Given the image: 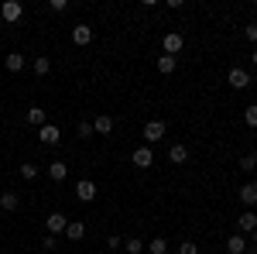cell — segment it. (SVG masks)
Masks as SVG:
<instances>
[{"mask_svg":"<svg viewBox=\"0 0 257 254\" xmlns=\"http://www.w3.org/2000/svg\"><path fill=\"white\" fill-rule=\"evenodd\" d=\"M93 131H96L99 137L110 134V131H113V117H110V114H99V117H93Z\"/></svg>","mask_w":257,"mask_h":254,"instance_id":"16","label":"cell"},{"mask_svg":"<svg viewBox=\"0 0 257 254\" xmlns=\"http://www.w3.org/2000/svg\"><path fill=\"white\" fill-rule=\"evenodd\" d=\"M247 244H250V247H257V230L250 234V240H247Z\"/></svg>","mask_w":257,"mask_h":254,"instance_id":"33","label":"cell"},{"mask_svg":"<svg viewBox=\"0 0 257 254\" xmlns=\"http://www.w3.org/2000/svg\"><path fill=\"white\" fill-rule=\"evenodd\" d=\"M250 155H254V165H257V151H250Z\"/></svg>","mask_w":257,"mask_h":254,"instance_id":"36","label":"cell"},{"mask_svg":"<svg viewBox=\"0 0 257 254\" xmlns=\"http://www.w3.org/2000/svg\"><path fill=\"white\" fill-rule=\"evenodd\" d=\"M65 227H69V216H65V213H59V210H55V213H48V220H45V230H48L52 237L65 234Z\"/></svg>","mask_w":257,"mask_h":254,"instance_id":"3","label":"cell"},{"mask_svg":"<svg viewBox=\"0 0 257 254\" xmlns=\"http://www.w3.org/2000/svg\"><path fill=\"white\" fill-rule=\"evenodd\" d=\"M168 161H172V165H185V161H189V148H185V144H172V148H168Z\"/></svg>","mask_w":257,"mask_h":254,"instance_id":"17","label":"cell"},{"mask_svg":"<svg viewBox=\"0 0 257 254\" xmlns=\"http://www.w3.org/2000/svg\"><path fill=\"white\" fill-rule=\"evenodd\" d=\"M254 230H257V213L254 210H243V213L237 216V234L247 237V234H254Z\"/></svg>","mask_w":257,"mask_h":254,"instance_id":"6","label":"cell"},{"mask_svg":"<svg viewBox=\"0 0 257 254\" xmlns=\"http://www.w3.org/2000/svg\"><path fill=\"white\" fill-rule=\"evenodd\" d=\"M144 251L148 254H168V240H165V237H155V240H148Z\"/></svg>","mask_w":257,"mask_h":254,"instance_id":"22","label":"cell"},{"mask_svg":"<svg viewBox=\"0 0 257 254\" xmlns=\"http://www.w3.org/2000/svg\"><path fill=\"white\" fill-rule=\"evenodd\" d=\"M89 41H93V28H89V24H76V28H72V45L86 48Z\"/></svg>","mask_w":257,"mask_h":254,"instance_id":"10","label":"cell"},{"mask_svg":"<svg viewBox=\"0 0 257 254\" xmlns=\"http://www.w3.org/2000/svg\"><path fill=\"white\" fill-rule=\"evenodd\" d=\"M18 206H21L18 193H11V189H4V193H0V210H7V213H14Z\"/></svg>","mask_w":257,"mask_h":254,"instance_id":"18","label":"cell"},{"mask_svg":"<svg viewBox=\"0 0 257 254\" xmlns=\"http://www.w3.org/2000/svg\"><path fill=\"white\" fill-rule=\"evenodd\" d=\"M243 35H247V41H254V45H257V21H250V24L243 28Z\"/></svg>","mask_w":257,"mask_h":254,"instance_id":"31","label":"cell"},{"mask_svg":"<svg viewBox=\"0 0 257 254\" xmlns=\"http://www.w3.org/2000/svg\"><path fill=\"white\" fill-rule=\"evenodd\" d=\"M21 14H24V7H21L18 0H4V4H0V18H4V24L21 21Z\"/></svg>","mask_w":257,"mask_h":254,"instance_id":"5","label":"cell"},{"mask_svg":"<svg viewBox=\"0 0 257 254\" xmlns=\"http://www.w3.org/2000/svg\"><path fill=\"white\" fill-rule=\"evenodd\" d=\"M178 254H199V247L192 240H182V244H178Z\"/></svg>","mask_w":257,"mask_h":254,"instance_id":"30","label":"cell"},{"mask_svg":"<svg viewBox=\"0 0 257 254\" xmlns=\"http://www.w3.org/2000/svg\"><path fill=\"white\" fill-rule=\"evenodd\" d=\"M250 59H254V65H257V48H254V55H250Z\"/></svg>","mask_w":257,"mask_h":254,"instance_id":"35","label":"cell"},{"mask_svg":"<svg viewBox=\"0 0 257 254\" xmlns=\"http://www.w3.org/2000/svg\"><path fill=\"white\" fill-rule=\"evenodd\" d=\"M48 11L52 14H65L69 11V0H48Z\"/></svg>","mask_w":257,"mask_h":254,"instance_id":"27","label":"cell"},{"mask_svg":"<svg viewBox=\"0 0 257 254\" xmlns=\"http://www.w3.org/2000/svg\"><path fill=\"white\" fill-rule=\"evenodd\" d=\"M24 120H28V127H45V124H48V120H45V110H41V107H28Z\"/></svg>","mask_w":257,"mask_h":254,"instance_id":"15","label":"cell"},{"mask_svg":"<svg viewBox=\"0 0 257 254\" xmlns=\"http://www.w3.org/2000/svg\"><path fill=\"white\" fill-rule=\"evenodd\" d=\"M175 65H178V59H172V55H158V72L161 76H172Z\"/></svg>","mask_w":257,"mask_h":254,"instance_id":"21","label":"cell"},{"mask_svg":"<svg viewBox=\"0 0 257 254\" xmlns=\"http://www.w3.org/2000/svg\"><path fill=\"white\" fill-rule=\"evenodd\" d=\"M41 247H45V251H55V247H59V237L45 234V237H41Z\"/></svg>","mask_w":257,"mask_h":254,"instance_id":"29","label":"cell"},{"mask_svg":"<svg viewBox=\"0 0 257 254\" xmlns=\"http://www.w3.org/2000/svg\"><path fill=\"white\" fill-rule=\"evenodd\" d=\"M240 203H243V210H250L257 206V182H247V186H240Z\"/></svg>","mask_w":257,"mask_h":254,"instance_id":"11","label":"cell"},{"mask_svg":"<svg viewBox=\"0 0 257 254\" xmlns=\"http://www.w3.org/2000/svg\"><path fill=\"white\" fill-rule=\"evenodd\" d=\"M226 82H230V86H233V90H247V86H250V82H254V79H250V72H247V69H230V76H226Z\"/></svg>","mask_w":257,"mask_h":254,"instance_id":"8","label":"cell"},{"mask_svg":"<svg viewBox=\"0 0 257 254\" xmlns=\"http://www.w3.org/2000/svg\"><path fill=\"white\" fill-rule=\"evenodd\" d=\"M247 247H250V244H247L243 234H233L230 240H226V254H247Z\"/></svg>","mask_w":257,"mask_h":254,"instance_id":"13","label":"cell"},{"mask_svg":"<svg viewBox=\"0 0 257 254\" xmlns=\"http://www.w3.org/2000/svg\"><path fill=\"white\" fill-rule=\"evenodd\" d=\"M72 193H76V199H79V203H93L99 189H96V182H93V179H79Z\"/></svg>","mask_w":257,"mask_h":254,"instance_id":"2","label":"cell"},{"mask_svg":"<svg viewBox=\"0 0 257 254\" xmlns=\"http://www.w3.org/2000/svg\"><path fill=\"white\" fill-rule=\"evenodd\" d=\"M243 120H247V127H257V103H250V107L243 110Z\"/></svg>","mask_w":257,"mask_h":254,"instance_id":"26","label":"cell"},{"mask_svg":"<svg viewBox=\"0 0 257 254\" xmlns=\"http://www.w3.org/2000/svg\"><path fill=\"white\" fill-rule=\"evenodd\" d=\"M45 172H48V179H52V182H65V176H69V165H65V161H52Z\"/></svg>","mask_w":257,"mask_h":254,"instance_id":"14","label":"cell"},{"mask_svg":"<svg viewBox=\"0 0 257 254\" xmlns=\"http://www.w3.org/2000/svg\"><path fill=\"white\" fill-rule=\"evenodd\" d=\"M38 141H41V144H59V141H62L59 124H45V127H38Z\"/></svg>","mask_w":257,"mask_h":254,"instance_id":"9","label":"cell"},{"mask_svg":"<svg viewBox=\"0 0 257 254\" xmlns=\"http://www.w3.org/2000/svg\"><path fill=\"white\" fill-rule=\"evenodd\" d=\"M31 69H35V76H48V72H52V59H48V55H35Z\"/></svg>","mask_w":257,"mask_h":254,"instance_id":"20","label":"cell"},{"mask_svg":"<svg viewBox=\"0 0 257 254\" xmlns=\"http://www.w3.org/2000/svg\"><path fill=\"white\" fill-rule=\"evenodd\" d=\"M76 134L79 137H93L96 134V131H93V120H79V124H76Z\"/></svg>","mask_w":257,"mask_h":254,"instance_id":"24","label":"cell"},{"mask_svg":"<svg viewBox=\"0 0 257 254\" xmlns=\"http://www.w3.org/2000/svg\"><path fill=\"white\" fill-rule=\"evenodd\" d=\"M4 65H7V72H21V69L28 65V59H24L21 52H7V55H4Z\"/></svg>","mask_w":257,"mask_h":254,"instance_id":"12","label":"cell"},{"mask_svg":"<svg viewBox=\"0 0 257 254\" xmlns=\"http://www.w3.org/2000/svg\"><path fill=\"white\" fill-rule=\"evenodd\" d=\"M247 254H257V247H247Z\"/></svg>","mask_w":257,"mask_h":254,"instance_id":"34","label":"cell"},{"mask_svg":"<svg viewBox=\"0 0 257 254\" xmlns=\"http://www.w3.org/2000/svg\"><path fill=\"white\" fill-rule=\"evenodd\" d=\"M131 165H138V168H151V165H155V151H151L148 144H138L134 155H131Z\"/></svg>","mask_w":257,"mask_h":254,"instance_id":"4","label":"cell"},{"mask_svg":"<svg viewBox=\"0 0 257 254\" xmlns=\"http://www.w3.org/2000/svg\"><path fill=\"white\" fill-rule=\"evenodd\" d=\"M240 168H243V172H254L257 165H254V155H243L240 158Z\"/></svg>","mask_w":257,"mask_h":254,"instance_id":"32","label":"cell"},{"mask_svg":"<svg viewBox=\"0 0 257 254\" xmlns=\"http://www.w3.org/2000/svg\"><path fill=\"white\" fill-rule=\"evenodd\" d=\"M165 131H168V127H165V120H148V124H144V144L151 148V144L165 141Z\"/></svg>","mask_w":257,"mask_h":254,"instance_id":"1","label":"cell"},{"mask_svg":"<svg viewBox=\"0 0 257 254\" xmlns=\"http://www.w3.org/2000/svg\"><path fill=\"white\" fill-rule=\"evenodd\" d=\"M65 237H69V240H82V237H86V223H82V220H69Z\"/></svg>","mask_w":257,"mask_h":254,"instance_id":"19","label":"cell"},{"mask_svg":"<svg viewBox=\"0 0 257 254\" xmlns=\"http://www.w3.org/2000/svg\"><path fill=\"white\" fill-rule=\"evenodd\" d=\"M182 45H185V38H182L178 31H168V35H165V41H161V48H165V55H172V59H175L178 52H182Z\"/></svg>","mask_w":257,"mask_h":254,"instance_id":"7","label":"cell"},{"mask_svg":"<svg viewBox=\"0 0 257 254\" xmlns=\"http://www.w3.org/2000/svg\"><path fill=\"white\" fill-rule=\"evenodd\" d=\"M144 247H148V244H144L141 237H131V240H123V251H127V254H144Z\"/></svg>","mask_w":257,"mask_h":254,"instance_id":"23","label":"cell"},{"mask_svg":"<svg viewBox=\"0 0 257 254\" xmlns=\"http://www.w3.org/2000/svg\"><path fill=\"white\" fill-rule=\"evenodd\" d=\"M0 28H4V18H0Z\"/></svg>","mask_w":257,"mask_h":254,"instance_id":"37","label":"cell"},{"mask_svg":"<svg viewBox=\"0 0 257 254\" xmlns=\"http://www.w3.org/2000/svg\"><path fill=\"white\" fill-rule=\"evenodd\" d=\"M106 247H110V251H123V237L110 234V237H106Z\"/></svg>","mask_w":257,"mask_h":254,"instance_id":"28","label":"cell"},{"mask_svg":"<svg viewBox=\"0 0 257 254\" xmlns=\"http://www.w3.org/2000/svg\"><path fill=\"white\" fill-rule=\"evenodd\" d=\"M21 179H28V182H31V179H38V165L24 161V165H21Z\"/></svg>","mask_w":257,"mask_h":254,"instance_id":"25","label":"cell"}]
</instances>
